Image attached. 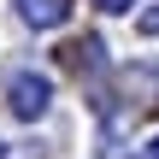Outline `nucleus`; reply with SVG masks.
Masks as SVG:
<instances>
[{
    "instance_id": "obj_1",
    "label": "nucleus",
    "mask_w": 159,
    "mask_h": 159,
    "mask_svg": "<svg viewBox=\"0 0 159 159\" xmlns=\"http://www.w3.org/2000/svg\"><path fill=\"white\" fill-rule=\"evenodd\" d=\"M6 100H12V112H18V118H41V112H47V100H53V83H47V77H35V71H18V77H12V89H6Z\"/></svg>"
},
{
    "instance_id": "obj_2",
    "label": "nucleus",
    "mask_w": 159,
    "mask_h": 159,
    "mask_svg": "<svg viewBox=\"0 0 159 159\" xmlns=\"http://www.w3.org/2000/svg\"><path fill=\"white\" fill-rule=\"evenodd\" d=\"M18 18L35 24V30H59L71 18V0H18Z\"/></svg>"
},
{
    "instance_id": "obj_3",
    "label": "nucleus",
    "mask_w": 159,
    "mask_h": 159,
    "mask_svg": "<svg viewBox=\"0 0 159 159\" xmlns=\"http://www.w3.org/2000/svg\"><path fill=\"white\" fill-rule=\"evenodd\" d=\"M100 6H106V12H130V0H100Z\"/></svg>"
},
{
    "instance_id": "obj_4",
    "label": "nucleus",
    "mask_w": 159,
    "mask_h": 159,
    "mask_svg": "<svg viewBox=\"0 0 159 159\" xmlns=\"http://www.w3.org/2000/svg\"><path fill=\"white\" fill-rule=\"evenodd\" d=\"M142 159H159V142H153V148H148V153H142Z\"/></svg>"
}]
</instances>
